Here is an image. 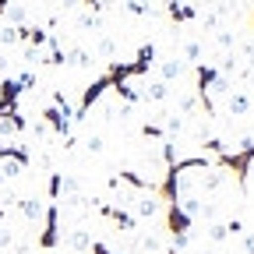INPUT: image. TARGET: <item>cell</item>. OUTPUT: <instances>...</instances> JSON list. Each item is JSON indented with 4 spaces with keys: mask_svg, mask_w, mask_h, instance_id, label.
Masks as SVG:
<instances>
[{
    "mask_svg": "<svg viewBox=\"0 0 254 254\" xmlns=\"http://www.w3.org/2000/svg\"><path fill=\"white\" fill-rule=\"evenodd\" d=\"M201 57H205V46H201L198 39H187V43L180 46V60H184V64H198Z\"/></svg>",
    "mask_w": 254,
    "mask_h": 254,
    "instance_id": "8fae6325",
    "label": "cell"
},
{
    "mask_svg": "<svg viewBox=\"0 0 254 254\" xmlns=\"http://www.w3.org/2000/svg\"><path fill=\"white\" fill-rule=\"evenodd\" d=\"M95 53H99V57H106V60H113V53H117V43H113L110 36H103L99 43H95Z\"/></svg>",
    "mask_w": 254,
    "mask_h": 254,
    "instance_id": "2e32d148",
    "label": "cell"
},
{
    "mask_svg": "<svg viewBox=\"0 0 254 254\" xmlns=\"http://www.w3.org/2000/svg\"><path fill=\"white\" fill-rule=\"evenodd\" d=\"M194 106H198V99H194V95H184V99H180V110H184V113H190Z\"/></svg>",
    "mask_w": 254,
    "mask_h": 254,
    "instance_id": "4316f807",
    "label": "cell"
},
{
    "mask_svg": "<svg viewBox=\"0 0 254 254\" xmlns=\"http://www.w3.org/2000/svg\"><path fill=\"white\" fill-rule=\"evenodd\" d=\"M4 18L11 21V28H21V25H25V18H28V11H25L21 4H7V11H4Z\"/></svg>",
    "mask_w": 254,
    "mask_h": 254,
    "instance_id": "9a60e30c",
    "label": "cell"
},
{
    "mask_svg": "<svg viewBox=\"0 0 254 254\" xmlns=\"http://www.w3.org/2000/svg\"><path fill=\"white\" fill-rule=\"evenodd\" d=\"M166 14L173 21H190V18H198V11L190 7V4H177V0H166Z\"/></svg>",
    "mask_w": 254,
    "mask_h": 254,
    "instance_id": "30bf717a",
    "label": "cell"
},
{
    "mask_svg": "<svg viewBox=\"0 0 254 254\" xmlns=\"http://www.w3.org/2000/svg\"><path fill=\"white\" fill-rule=\"evenodd\" d=\"M163 99H170V85L166 81H145V92H141V103H163Z\"/></svg>",
    "mask_w": 254,
    "mask_h": 254,
    "instance_id": "8992f818",
    "label": "cell"
},
{
    "mask_svg": "<svg viewBox=\"0 0 254 254\" xmlns=\"http://www.w3.org/2000/svg\"><path fill=\"white\" fill-rule=\"evenodd\" d=\"M251 163H254V138H244V141H240V152H237V155L222 152L215 166H222V170H233V173H237V184H240V187H247Z\"/></svg>",
    "mask_w": 254,
    "mask_h": 254,
    "instance_id": "6da1fadb",
    "label": "cell"
},
{
    "mask_svg": "<svg viewBox=\"0 0 254 254\" xmlns=\"http://www.w3.org/2000/svg\"><path fill=\"white\" fill-rule=\"evenodd\" d=\"M134 215H138V219H155V215H159V201H155V194H141V198H134Z\"/></svg>",
    "mask_w": 254,
    "mask_h": 254,
    "instance_id": "9c48e42d",
    "label": "cell"
},
{
    "mask_svg": "<svg viewBox=\"0 0 254 254\" xmlns=\"http://www.w3.org/2000/svg\"><path fill=\"white\" fill-rule=\"evenodd\" d=\"M67 247H71V251H81V254H88V247H92V237H88L85 230H74V233L67 237Z\"/></svg>",
    "mask_w": 254,
    "mask_h": 254,
    "instance_id": "5bb4252c",
    "label": "cell"
},
{
    "mask_svg": "<svg viewBox=\"0 0 254 254\" xmlns=\"http://www.w3.org/2000/svg\"><path fill=\"white\" fill-rule=\"evenodd\" d=\"M64 64H71V67H88V64H92V53L81 50V46H74V50L64 53Z\"/></svg>",
    "mask_w": 254,
    "mask_h": 254,
    "instance_id": "7c38bea8",
    "label": "cell"
},
{
    "mask_svg": "<svg viewBox=\"0 0 254 254\" xmlns=\"http://www.w3.org/2000/svg\"><path fill=\"white\" fill-rule=\"evenodd\" d=\"M244 78H247V85L254 88V67H247V71H244Z\"/></svg>",
    "mask_w": 254,
    "mask_h": 254,
    "instance_id": "1f68e13d",
    "label": "cell"
},
{
    "mask_svg": "<svg viewBox=\"0 0 254 254\" xmlns=\"http://www.w3.org/2000/svg\"><path fill=\"white\" fill-rule=\"evenodd\" d=\"M166 254H177V247H170V251H166Z\"/></svg>",
    "mask_w": 254,
    "mask_h": 254,
    "instance_id": "d6a6232c",
    "label": "cell"
},
{
    "mask_svg": "<svg viewBox=\"0 0 254 254\" xmlns=\"http://www.w3.org/2000/svg\"><path fill=\"white\" fill-rule=\"evenodd\" d=\"M18 39H21V28H11V25H7L4 32H0V46H14Z\"/></svg>",
    "mask_w": 254,
    "mask_h": 254,
    "instance_id": "ac0fdd59",
    "label": "cell"
},
{
    "mask_svg": "<svg viewBox=\"0 0 254 254\" xmlns=\"http://www.w3.org/2000/svg\"><path fill=\"white\" fill-rule=\"evenodd\" d=\"M244 251H247V254H254V230H247V233H244Z\"/></svg>",
    "mask_w": 254,
    "mask_h": 254,
    "instance_id": "f1b7e54d",
    "label": "cell"
},
{
    "mask_svg": "<svg viewBox=\"0 0 254 254\" xmlns=\"http://www.w3.org/2000/svg\"><path fill=\"white\" fill-rule=\"evenodd\" d=\"M184 71H187V64L177 57V60H159V81H177V78H184Z\"/></svg>",
    "mask_w": 254,
    "mask_h": 254,
    "instance_id": "5b68a950",
    "label": "cell"
},
{
    "mask_svg": "<svg viewBox=\"0 0 254 254\" xmlns=\"http://www.w3.org/2000/svg\"><path fill=\"white\" fill-rule=\"evenodd\" d=\"M95 212L106 215V219H113L124 233H134V230H138V215H134V212H127V208H117V205H99Z\"/></svg>",
    "mask_w": 254,
    "mask_h": 254,
    "instance_id": "277c9868",
    "label": "cell"
},
{
    "mask_svg": "<svg viewBox=\"0 0 254 254\" xmlns=\"http://www.w3.org/2000/svg\"><path fill=\"white\" fill-rule=\"evenodd\" d=\"M85 145H88V152H92V155H99V152H103V148H106V141H103V138H99V134H92V138H88V141H85Z\"/></svg>",
    "mask_w": 254,
    "mask_h": 254,
    "instance_id": "d4e9b609",
    "label": "cell"
},
{
    "mask_svg": "<svg viewBox=\"0 0 254 254\" xmlns=\"http://www.w3.org/2000/svg\"><path fill=\"white\" fill-rule=\"evenodd\" d=\"M222 180H226L222 166H212V170H205V177H201V187H205V190H219V187H222Z\"/></svg>",
    "mask_w": 254,
    "mask_h": 254,
    "instance_id": "4fadbf2b",
    "label": "cell"
},
{
    "mask_svg": "<svg viewBox=\"0 0 254 254\" xmlns=\"http://www.w3.org/2000/svg\"><path fill=\"white\" fill-rule=\"evenodd\" d=\"M88 254H113V251H110V247H106V244H99V240H95V244H92V247H88Z\"/></svg>",
    "mask_w": 254,
    "mask_h": 254,
    "instance_id": "f546056e",
    "label": "cell"
},
{
    "mask_svg": "<svg viewBox=\"0 0 254 254\" xmlns=\"http://www.w3.org/2000/svg\"><path fill=\"white\" fill-rule=\"evenodd\" d=\"M251 28H254V18H251Z\"/></svg>",
    "mask_w": 254,
    "mask_h": 254,
    "instance_id": "836d02e7",
    "label": "cell"
},
{
    "mask_svg": "<svg viewBox=\"0 0 254 254\" xmlns=\"http://www.w3.org/2000/svg\"><path fill=\"white\" fill-rule=\"evenodd\" d=\"M60 4H64V7H67V11H74V7L81 4V0H60Z\"/></svg>",
    "mask_w": 254,
    "mask_h": 254,
    "instance_id": "4dcf8cb0",
    "label": "cell"
},
{
    "mask_svg": "<svg viewBox=\"0 0 254 254\" xmlns=\"http://www.w3.org/2000/svg\"><path fill=\"white\" fill-rule=\"evenodd\" d=\"M141 134H145V138H163V127H159V124H145Z\"/></svg>",
    "mask_w": 254,
    "mask_h": 254,
    "instance_id": "484cf974",
    "label": "cell"
},
{
    "mask_svg": "<svg viewBox=\"0 0 254 254\" xmlns=\"http://www.w3.org/2000/svg\"><path fill=\"white\" fill-rule=\"evenodd\" d=\"M57 219H60V208H57V205H46V215H43V233H39V247H43V251L60 247V226H57Z\"/></svg>",
    "mask_w": 254,
    "mask_h": 254,
    "instance_id": "7a4b0ae2",
    "label": "cell"
},
{
    "mask_svg": "<svg viewBox=\"0 0 254 254\" xmlns=\"http://www.w3.org/2000/svg\"><path fill=\"white\" fill-rule=\"evenodd\" d=\"M60 180H64V173H50V201L53 205L60 201Z\"/></svg>",
    "mask_w": 254,
    "mask_h": 254,
    "instance_id": "d6986e66",
    "label": "cell"
},
{
    "mask_svg": "<svg viewBox=\"0 0 254 254\" xmlns=\"http://www.w3.org/2000/svg\"><path fill=\"white\" fill-rule=\"evenodd\" d=\"M226 110H230L233 117H247V113H251V95H247V92H230V95H226Z\"/></svg>",
    "mask_w": 254,
    "mask_h": 254,
    "instance_id": "52a82bcc",
    "label": "cell"
},
{
    "mask_svg": "<svg viewBox=\"0 0 254 254\" xmlns=\"http://www.w3.org/2000/svg\"><path fill=\"white\" fill-rule=\"evenodd\" d=\"M32 134H36V138H46V134H50V127L39 120V124H32Z\"/></svg>",
    "mask_w": 254,
    "mask_h": 254,
    "instance_id": "83f0119b",
    "label": "cell"
},
{
    "mask_svg": "<svg viewBox=\"0 0 254 254\" xmlns=\"http://www.w3.org/2000/svg\"><path fill=\"white\" fill-rule=\"evenodd\" d=\"M138 247H141V251H159L163 244H159V237H155V233H148V237H141V240H138Z\"/></svg>",
    "mask_w": 254,
    "mask_h": 254,
    "instance_id": "603a6c76",
    "label": "cell"
},
{
    "mask_svg": "<svg viewBox=\"0 0 254 254\" xmlns=\"http://www.w3.org/2000/svg\"><path fill=\"white\" fill-rule=\"evenodd\" d=\"M25 166L21 163H0V177H4V180H11V177H18Z\"/></svg>",
    "mask_w": 254,
    "mask_h": 254,
    "instance_id": "44dd1931",
    "label": "cell"
},
{
    "mask_svg": "<svg viewBox=\"0 0 254 254\" xmlns=\"http://www.w3.org/2000/svg\"><path fill=\"white\" fill-rule=\"evenodd\" d=\"M184 131V117H166V134L173 138V134H180Z\"/></svg>",
    "mask_w": 254,
    "mask_h": 254,
    "instance_id": "7402d4cb",
    "label": "cell"
},
{
    "mask_svg": "<svg viewBox=\"0 0 254 254\" xmlns=\"http://www.w3.org/2000/svg\"><path fill=\"white\" fill-rule=\"evenodd\" d=\"M222 226H226V233H230V237H244V233H247L244 219H230V222H222Z\"/></svg>",
    "mask_w": 254,
    "mask_h": 254,
    "instance_id": "ffe728a7",
    "label": "cell"
},
{
    "mask_svg": "<svg viewBox=\"0 0 254 254\" xmlns=\"http://www.w3.org/2000/svg\"><path fill=\"white\" fill-rule=\"evenodd\" d=\"M124 11H127V14H148L141 0H124Z\"/></svg>",
    "mask_w": 254,
    "mask_h": 254,
    "instance_id": "cb8c5ba5",
    "label": "cell"
},
{
    "mask_svg": "<svg viewBox=\"0 0 254 254\" xmlns=\"http://www.w3.org/2000/svg\"><path fill=\"white\" fill-rule=\"evenodd\" d=\"M18 212H21L28 222H39V219L46 215V205H43L39 198H21V201H18Z\"/></svg>",
    "mask_w": 254,
    "mask_h": 254,
    "instance_id": "ba28073f",
    "label": "cell"
},
{
    "mask_svg": "<svg viewBox=\"0 0 254 254\" xmlns=\"http://www.w3.org/2000/svg\"><path fill=\"white\" fill-rule=\"evenodd\" d=\"M226 237H230V233H226V226H222V222H208V240H212V244H222Z\"/></svg>",
    "mask_w": 254,
    "mask_h": 254,
    "instance_id": "e0dca14e",
    "label": "cell"
},
{
    "mask_svg": "<svg viewBox=\"0 0 254 254\" xmlns=\"http://www.w3.org/2000/svg\"><path fill=\"white\" fill-rule=\"evenodd\" d=\"M166 226H170L173 244H184V240H187V230H190V215H184L180 205H170V208H166Z\"/></svg>",
    "mask_w": 254,
    "mask_h": 254,
    "instance_id": "3957f363",
    "label": "cell"
}]
</instances>
